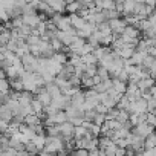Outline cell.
<instances>
[{"label":"cell","mask_w":156,"mask_h":156,"mask_svg":"<svg viewBox=\"0 0 156 156\" xmlns=\"http://www.w3.org/2000/svg\"><path fill=\"white\" fill-rule=\"evenodd\" d=\"M112 81H113V89L116 92H119L121 95H124L126 94V89H127V83L118 80V78H112Z\"/></svg>","instance_id":"19"},{"label":"cell","mask_w":156,"mask_h":156,"mask_svg":"<svg viewBox=\"0 0 156 156\" xmlns=\"http://www.w3.org/2000/svg\"><path fill=\"white\" fill-rule=\"evenodd\" d=\"M97 29L106 37V35H112V29H110V25H109V22H104V23H100V25H97Z\"/></svg>","instance_id":"24"},{"label":"cell","mask_w":156,"mask_h":156,"mask_svg":"<svg viewBox=\"0 0 156 156\" xmlns=\"http://www.w3.org/2000/svg\"><path fill=\"white\" fill-rule=\"evenodd\" d=\"M44 87H46V90L49 92V95L52 97V100L61 95V90H60V87H58V84H57L55 81H52V83H48V84H44Z\"/></svg>","instance_id":"14"},{"label":"cell","mask_w":156,"mask_h":156,"mask_svg":"<svg viewBox=\"0 0 156 156\" xmlns=\"http://www.w3.org/2000/svg\"><path fill=\"white\" fill-rule=\"evenodd\" d=\"M9 87H11V90H14V92H22V90H25V87H23V81H22V78H20V76H17V78H11V80H9Z\"/></svg>","instance_id":"17"},{"label":"cell","mask_w":156,"mask_h":156,"mask_svg":"<svg viewBox=\"0 0 156 156\" xmlns=\"http://www.w3.org/2000/svg\"><path fill=\"white\" fill-rule=\"evenodd\" d=\"M97 76H100L101 80H107V78H110V75H109V72H107V69L104 66H98L97 67Z\"/></svg>","instance_id":"27"},{"label":"cell","mask_w":156,"mask_h":156,"mask_svg":"<svg viewBox=\"0 0 156 156\" xmlns=\"http://www.w3.org/2000/svg\"><path fill=\"white\" fill-rule=\"evenodd\" d=\"M129 121H130L132 127H136V126H139V124L147 121V112L145 113H130Z\"/></svg>","instance_id":"11"},{"label":"cell","mask_w":156,"mask_h":156,"mask_svg":"<svg viewBox=\"0 0 156 156\" xmlns=\"http://www.w3.org/2000/svg\"><path fill=\"white\" fill-rule=\"evenodd\" d=\"M23 124H26V126H29V127H34V126L41 124V118H40L37 113H31V115H26V116H25V122H23Z\"/></svg>","instance_id":"16"},{"label":"cell","mask_w":156,"mask_h":156,"mask_svg":"<svg viewBox=\"0 0 156 156\" xmlns=\"http://www.w3.org/2000/svg\"><path fill=\"white\" fill-rule=\"evenodd\" d=\"M12 118H14V113L5 106L2 104L0 106V121H5V122H12Z\"/></svg>","instance_id":"12"},{"label":"cell","mask_w":156,"mask_h":156,"mask_svg":"<svg viewBox=\"0 0 156 156\" xmlns=\"http://www.w3.org/2000/svg\"><path fill=\"white\" fill-rule=\"evenodd\" d=\"M116 0H101V2H97V8L98 9H106V11H110V9H116Z\"/></svg>","instance_id":"13"},{"label":"cell","mask_w":156,"mask_h":156,"mask_svg":"<svg viewBox=\"0 0 156 156\" xmlns=\"http://www.w3.org/2000/svg\"><path fill=\"white\" fill-rule=\"evenodd\" d=\"M116 107L118 109H121V110H127V112H130V107H132V101L126 97V95H122L121 98H119V101H118V104H116Z\"/></svg>","instance_id":"20"},{"label":"cell","mask_w":156,"mask_h":156,"mask_svg":"<svg viewBox=\"0 0 156 156\" xmlns=\"http://www.w3.org/2000/svg\"><path fill=\"white\" fill-rule=\"evenodd\" d=\"M115 156H126V148L118 147V148H116V151H115Z\"/></svg>","instance_id":"33"},{"label":"cell","mask_w":156,"mask_h":156,"mask_svg":"<svg viewBox=\"0 0 156 156\" xmlns=\"http://www.w3.org/2000/svg\"><path fill=\"white\" fill-rule=\"evenodd\" d=\"M154 84H156V78H153V76H142L138 81L139 90H150Z\"/></svg>","instance_id":"8"},{"label":"cell","mask_w":156,"mask_h":156,"mask_svg":"<svg viewBox=\"0 0 156 156\" xmlns=\"http://www.w3.org/2000/svg\"><path fill=\"white\" fill-rule=\"evenodd\" d=\"M17 156H31L26 150H22V151H17Z\"/></svg>","instance_id":"35"},{"label":"cell","mask_w":156,"mask_h":156,"mask_svg":"<svg viewBox=\"0 0 156 156\" xmlns=\"http://www.w3.org/2000/svg\"><path fill=\"white\" fill-rule=\"evenodd\" d=\"M81 63L86 64V66H89V64H97L98 60H97V57L94 55V52H90V54H84V55H81Z\"/></svg>","instance_id":"21"},{"label":"cell","mask_w":156,"mask_h":156,"mask_svg":"<svg viewBox=\"0 0 156 156\" xmlns=\"http://www.w3.org/2000/svg\"><path fill=\"white\" fill-rule=\"evenodd\" d=\"M156 147V132L144 138V150H153Z\"/></svg>","instance_id":"15"},{"label":"cell","mask_w":156,"mask_h":156,"mask_svg":"<svg viewBox=\"0 0 156 156\" xmlns=\"http://www.w3.org/2000/svg\"><path fill=\"white\" fill-rule=\"evenodd\" d=\"M25 150H26L31 156H37V154L40 153V148H38L32 141H29V142H26V144H25Z\"/></svg>","instance_id":"23"},{"label":"cell","mask_w":156,"mask_h":156,"mask_svg":"<svg viewBox=\"0 0 156 156\" xmlns=\"http://www.w3.org/2000/svg\"><path fill=\"white\" fill-rule=\"evenodd\" d=\"M150 76L156 78V60L153 61V64L150 66Z\"/></svg>","instance_id":"32"},{"label":"cell","mask_w":156,"mask_h":156,"mask_svg":"<svg viewBox=\"0 0 156 156\" xmlns=\"http://www.w3.org/2000/svg\"><path fill=\"white\" fill-rule=\"evenodd\" d=\"M89 156H106V153H104V150L103 148H94V150H90L89 151Z\"/></svg>","instance_id":"31"},{"label":"cell","mask_w":156,"mask_h":156,"mask_svg":"<svg viewBox=\"0 0 156 156\" xmlns=\"http://www.w3.org/2000/svg\"><path fill=\"white\" fill-rule=\"evenodd\" d=\"M32 142L40 148V150H43L44 148V144H46V135L43 133V135H35L34 138H32Z\"/></svg>","instance_id":"22"},{"label":"cell","mask_w":156,"mask_h":156,"mask_svg":"<svg viewBox=\"0 0 156 156\" xmlns=\"http://www.w3.org/2000/svg\"><path fill=\"white\" fill-rule=\"evenodd\" d=\"M2 29H3V28H2V25H0V31H2Z\"/></svg>","instance_id":"36"},{"label":"cell","mask_w":156,"mask_h":156,"mask_svg":"<svg viewBox=\"0 0 156 156\" xmlns=\"http://www.w3.org/2000/svg\"><path fill=\"white\" fill-rule=\"evenodd\" d=\"M106 121H107L106 113H98V112H97V115H95V118H94V124H97V126H100V127H101Z\"/></svg>","instance_id":"28"},{"label":"cell","mask_w":156,"mask_h":156,"mask_svg":"<svg viewBox=\"0 0 156 156\" xmlns=\"http://www.w3.org/2000/svg\"><path fill=\"white\" fill-rule=\"evenodd\" d=\"M31 107H32V112H34V113H37V115H41V113H43V110H44V106H43L37 98H34V100H32Z\"/></svg>","instance_id":"25"},{"label":"cell","mask_w":156,"mask_h":156,"mask_svg":"<svg viewBox=\"0 0 156 156\" xmlns=\"http://www.w3.org/2000/svg\"><path fill=\"white\" fill-rule=\"evenodd\" d=\"M69 19H70V25H72L76 31H80V29L87 23V20H86L83 16H80V14H70Z\"/></svg>","instance_id":"10"},{"label":"cell","mask_w":156,"mask_h":156,"mask_svg":"<svg viewBox=\"0 0 156 156\" xmlns=\"http://www.w3.org/2000/svg\"><path fill=\"white\" fill-rule=\"evenodd\" d=\"M109 25H110V29H112V34H116V35H121L124 32V29L127 28V22L126 19H113V20H109Z\"/></svg>","instance_id":"3"},{"label":"cell","mask_w":156,"mask_h":156,"mask_svg":"<svg viewBox=\"0 0 156 156\" xmlns=\"http://www.w3.org/2000/svg\"><path fill=\"white\" fill-rule=\"evenodd\" d=\"M145 122H148L150 126L156 127V115L151 113V112H147V121H145Z\"/></svg>","instance_id":"30"},{"label":"cell","mask_w":156,"mask_h":156,"mask_svg":"<svg viewBox=\"0 0 156 156\" xmlns=\"http://www.w3.org/2000/svg\"><path fill=\"white\" fill-rule=\"evenodd\" d=\"M145 5H151V6H156V0H142Z\"/></svg>","instance_id":"34"},{"label":"cell","mask_w":156,"mask_h":156,"mask_svg":"<svg viewBox=\"0 0 156 156\" xmlns=\"http://www.w3.org/2000/svg\"><path fill=\"white\" fill-rule=\"evenodd\" d=\"M80 78H81V84H83L84 87H89V89H94V86H95V78H94V76H90L89 73H86V72H83Z\"/></svg>","instance_id":"18"},{"label":"cell","mask_w":156,"mask_h":156,"mask_svg":"<svg viewBox=\"0 0 156 156\" xmlns=\"http://www.w3.org/2000/svg\"><path fill=\"white\" fill-rule=\"evenodd\" d=\"M147 112V100L144 97H138L135 101H132L130 113H145Z\"/></svg>","instance_id":"4"},{"label":"cell","mask_w":156,"mask_h":156,"mask_svg":"<svg viewBox=\"0 0 156 156\" xmlns=\"http://www.w3.org/2000/svg\"><path fill=\"white\" fill-rule=\"evenodd\" d=\"M52 107H55L57 110H66L67 107H70V95H66V94H61L60 97L54 98L52 100Z\"/></svg>","instance_id":"2"},{"label":"cell","mask_w":156,"mask_h":156,"mask_svg":"<svg viewBox=\"0 0 156 156\" xmlns=\"http://www.w3.org/2000/svg\"><path fill=\"white\" fill-rule=\"evenodd\" d=\"M84 100H86V95H84V92H81V90H75L72 95H70V106H73V107H78V109H81L83 110V104H84Z\"/></svg>","instance_id":"6"},{"label":"cell","mask_w":156,"mask_h":156,"mask_svg":"<svg viewBox=\"0 0 156 156\" xmlns=\"http://www.w3.org/2000/svg\"><path fill=\"white\" fill-rule=\"evenodd\" d=\"M95 2H101V0H95Z\"/></svg>","instance_id":"37"},{"label":"cell","mask_w":156,"mask_h":156,"mask_svg":"<svg viewBox=\"0 0 156 156\" xmlns=\"http://www.w3.org/2000/svg\"><path fill=\"white\" fill-rule=\"evenodd\" d=\"M130 132H132V133H136V135H139V136H142V138H145V136H148L150 133L154 132V127L150 126L148 122H142V124L133 127V130H130Z\"/></svg>","instance_id":"7"},{"label":"cell","mask_w":156,"mask_h":156,"mask_svg":"<svg viewBox=\"0 0 156 156\" xmlns=\"http://www.w3.org/2000/svg\"><path fill=\"white\" fill-rule=\"evenodd\" d=\"M35 97L32 95V92H28V90H22V92H19V104L22 106V107H26V106H31V103H32V100H34Z\"/></svg>","instance_id":"9"},{"label":"cell","mask_w":156,"mask_h":156,"mask_svg":"<svg viewBox=\"0 0 156 156\" xmlns=\"http://www.w3.org/2000/svg\"><path fill=\"white\" fill-rule=\"evenodd\" d=\"M58 129H60V136H61L63 139L73 138L75 126H73L70 121H66V122H63V124H58Z\"/></svg>","instance_id":"5"},{"label":"cell","mask_w":156,"mask_h":156,"mask_svg":"<svg viewBox=\"0 0 156 156\" xmlns=\"http://www.w3.org/2000/svg\"><path fill=\"white\" fill-rule=\"evenodd\" d=\"M20 60H22V66H23L25 70H28V72H37L38 57H35L31 52H28V54H23L20 57Z\"/></svg>","instance_id":"1"},{"label":"cell","mask_w":156,"mask_h":156,"mask_svg":"<svg viewBox=\"0 0 156 156\" xmlns=\"http://www.w3.org/2000/svg\"><path fill=\"white\" fill-rule=\"evenodd\" d=\"M8 19H9L8 11L5 9L3 5H0V22H8Z\"/></svg>","instance_id":"29"},{"label":"cell","mask_w":156,"mask_h":156,"mask_svg":"<svg viewBox=\"0 0 156 156\" xmlns=\"http://www.w3.org/2000/svg\"><path fill=\"white\" fill-rule=\"evenodd\" d=\"M129 118H130V112H127V110H121V109H119V113H118L116 119H118L122 126L129 122Z\"/></svg>","instance_id":"26"}]
</instances>
